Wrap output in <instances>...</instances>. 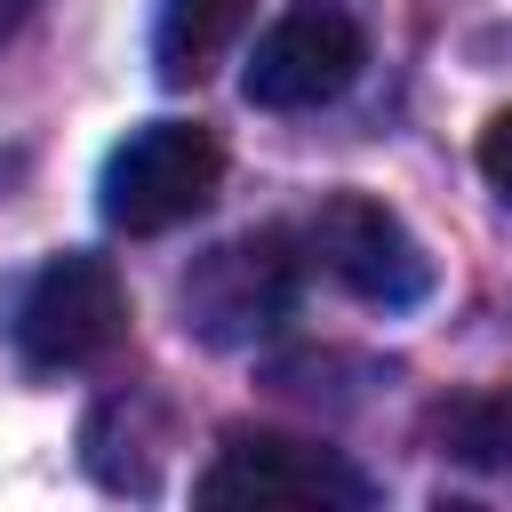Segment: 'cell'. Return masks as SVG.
<instances>
[{
  "label": "cell",
  "instance_id": "cell-1",
  "mask_svg": "<svg viewBox=\"0 0 512 512\" xmlns=\"http://www.w3.org/2000/svg\"><path fill=\"white\" fill-rule=\"evenodd\" d=\"M224 184V144L200 128V120H144L128 128L112 152H104V176H96V208L112 232H176L192 224Z\"/></svg>",
  "mask_w": 512,
  "mask_h": 512
},
{
  "label": "cell",
  "instance_id": "cell-2",
  "mask_svg": "<svg viewBox=\"0 0 512 512\" xmlns=\"http://www.w3.org/2000/svg\"><path fill=\"white\" fill-rule=\"evenodd\" d=\"M304 240L288 232H240V240H216L208 256H192V272L176 280V312L200 344L232 352V344H256L272 336L296 296H304Z\"/></svg>",
  "mask_w": 512,
  "mask_h": 512
},
{
  "label": "cell",
  "instance_id": "cell-3",
  "mask_svg": "<svg viewBox=\"0 0 512 512\" xmlns=\"http://www.w3.org/2000/svg\"><path fill=\"white\" fill-rule=\"evenodd\" d=\"M200 504H320V512H360L376 504V480L328 448V440H296V432H224L216 464L192 480Z\"/></svg>",
  "mask_w": 512,
  "mask_h": 512
},
{
  "label": "cell",
  "instance_id": "cell-4",
  "mask_svg": "<svg viewBox=\"0 0 512 512\" xmlns=\"http://www.w3.org/2000/svg\"><path fill=\"white\" fill-rule=\"evenodd\" d=\"M128 336V288L104 256L64 248L16 296V352L32 368H88Z\"/></svg>",
  "mask_w": 512,
  "mask_h": 512
},
{
  "label": "cell",
  "instance_id": "cell-5",
  "mask_svg": "<svg viewBox=\"0 0 512 512\" xmlns=\"http://www.w3.org/2000/svg\"><path fill=\"white\" fill-rule=\"evenodd\" d=\"M304 256H312L336 288H352L360 304H384V312H408V304L432 296V256H424V240H416L384 200H368V192L320 200V216H312V232H304Z\"/></svg>",
  "mask_w": 512,
  "mask_h": 512
},
{
  "label": "cell",
  "instance_id": "cell-6",
  "mask_svg": "<svg viewBox=\"0 0 512 512\" xmlns=\"http://www.w3.org/2000/svg\"><path fill=\"white\" fill-rule=\"evenodd\" d=\"M360 64H368L360 24H352L344 8L304 0V8H288V16L248 48L240 88H248L256 112H312V104H336V96L360 80Z\"/></svg>",
  "mask_w": 512,
  "mask_h": 512
},
{
  "label": "cell",
  "instance_id": "cell-7",
  "mask_svg": "<svg viewBox=\"0 0 512 512\" xmlns=\"http://www.w3.org/2000/svg\"><path fill=\"white\" fill-rule=\"evenodd\" d=\"M256 16V0H160V24H152V56H160V80H208L224 64V48L240 40V24Z\"/></svg>",
  "mask_w": 512,
  "mask_h": 512
},
{
  "label": "cell",
  "instance_id": "cell-8",
  "mask_svg": "<svg viewBox=\"0 0 512 512\" xmlns=\"http://www.w3.org/2000/svg\"><path fill=\"white\" fill-rule=\"evenodd\" d=\"M432 432L448 440L456 464L496 472V464H512V392H456V400H440Z\"/></svg>",
  "mask_w": 512,
  "mask_h": 512
},
{
  "label": "cell",
  "instance_id": "cell-9",
  "mask_svg": "<svg viewBox=\"0 0 512 512\" xmlns=\"http://www.w3.org/2000/svg\"><path fill=\"white\" fill-rule=\"evenodd\" d=\"M472 160H480V176L512 200V112H496L488 128H480V144H472Z\"/></svg>",
  "mask_w": 512,
  "mask_h": 512
},
{
  "label": "cell",
  "instance_id": "cell-10",
  "mask_svg": "<svg viewBox=\"0 0 512 512\" xmlns=\"http://www.w3.org/2000/svg\"><path fill=\"white\" fill-rule=\"evenodd\" d=\"M32 16V0H0V40H16V24Z\"/></svg>",
  "mask_w": 512,
  "mask_h": 512
}]
</instances>
